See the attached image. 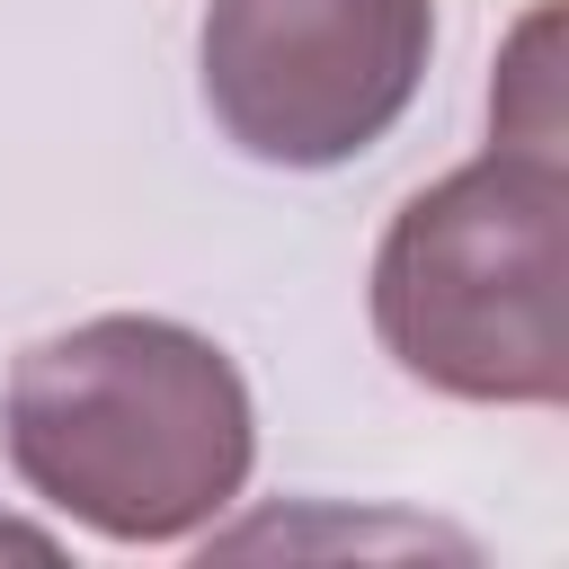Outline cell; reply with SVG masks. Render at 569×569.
Returning a JSON list of instances; mask_svg holds the SVG:
<instances>
[{
  "mask_svg": "<svg viewBox=\"0 0 569 569\" xmlns=\"http://www.w3.org/2000/svg\"><path fill=\"white\" fill-rule=\"evenodd\" d=\"M0 445L62 525L160 551L196 542L258 462L240 365L160 311H98L36 338L0 382Z\"/></svg>",
  "mask_w": 569,
  "mask_h": 569,
  "instance_id": "cell-1",
  "label": "cell"
},
{
  "mask_svg": "<svg viewBox=\"0 0 569 569\" xmlns=\"http://www.w3.org/2000/svg\"><path fill=\"white\" fill-rule=\"evenodd\" d=\"M382 356L471 409L569 400V160L480 151L418 187L373 249Z\"/></svg>",
  "mask_w": 569,
  "mask_h": 569,
  "instance_id": "cell-2",
  "label": "cell"
},
{
  "mask_svg": "<svg viewBox=\"0 0 569 569\" xmlns=\"http://www.w3.org/2000/svg\"><path fill=\"white\" fill-rule=\"evenodd\" d=\"M436 53V0H204L196 80L231 151L347 169L373 151Z\"/></svg>",
  "mask_w": 569,
  "mask_h": 569,
  "instance_id": "cell-3",
  "label": "cell"
},
{
  "mask_svg": "<svg viewBox=\"0 0 569 569\" xmlns=\"http://www.w3.org/2000/svg\"><path fill=\"white\" fill-rule=\"evenodd\" d=\"M560 133H569V107H560V0H533L525 27L498 53V80H489V142L560 160Z\"/></svg>",
  "mask_w": 569,
  "mask_h": 569,
  "instance_id": "cell-4",
  "label": "cell"
},
{
  "mask_svg": "<svg viewBox=\"0 0 569 569\" xmlns=\"http://www.w3.org/2000/svg\"><path fill=\"white\" fill-rule=\"evenodd\" d=\"M0 551H53V533H36V525H9V516H0Z\"/></svg>",
  "mask_w": 569,
  "mask_h": 569,
  "instance_id": "cell-5",
  "label": "cell"
}]
</instances>
